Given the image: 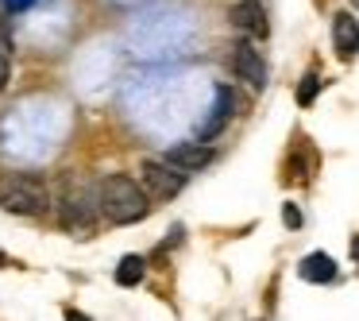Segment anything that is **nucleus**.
Listing matches in <instances>:
<instances>
[{
  "instance_id": "1",
  "label": "nucleus",
  "mask_w": 359,
  "mask_h": 321,
  "mask_svg": "<svg viewBox=\"0 0 359 321\" xmlns=\"http://www.w3.org/2000/svg\"><path fill=\"white\" fill-rule=\"evenodd\" d=\"M97 194H101V213L112 225H135V221L147 217V194L135 178L128 174H109V178L97 182Z\"/></svg>"
},
{
  "instance_id": "2",
  "label": "nucleus",
  "mask_w": 359,
  "mask_h": 321,
  "mask_svg": "<svg viewBox=\"0 0 359 321\" xmlns=\"http://www.w3.org/2000/svg\"><path fill=\"white\" fill-rule=\"evenodd\" d=\"M101 217V194L93 182L86 178H66L62 194H58V221L74 232H89L93 221Z\"/></svg>"
},
{
  "instance_id": "3",
  "label": "nucleus",
  "mask_w": 359,
  "mask_h": 321,
  "mask_svg": "<svg viewBox=\"0 0 359 321\" xmlns=\"http://www.w3.org/2000/svg\"><path fill=\"white\" fill-rule=\"evenodd\" d=\"M0 209L16 217H39L50 209V190L32 174H4L0 178Z\"/></svg>"
},
{
  "instance_id": "4",
  "label": "nucleus",
  "mask_w": 359,
  "mask_h": 321,
  "mask_svg": "<svg viewBox=\"0 0 359 321\" xmlns=\"http://www.w3.org/2000/svg\"><path fill=\"white\" fill-rule=\"evenodd\" d=\"M140 182H143V194L158 197V202H170V197H178L186 190V174L174 171L166 159H143Z\"/></svg>"
},
{
  "instance_id": "5",
  "label": "nucleus",
  "mask_w": 359,
  "mask_h": 321,
  "mask_svg": "<svg viewBox=\"0 0 359 321\" xmlns=\"http://www.w3.org/2000/svg\"><path fill=\"white\" fill-rule=\"evenodd\" d=\"M228 24L243 35V43H255L271 35V20H266V8L259 0H236L228 8Z\"/></svg>"
},
{
  "instance_id": "6",
  "label": "nucleus",
  "mask_w": 359,
  "mask_h": 321,
  "mask_svg": "<svg viewBox=\"0 0 359 321\" xmlns=\"http://www.w3.org/2000/svg\"><path fill=\"white\" fill-rule=\"evenodd\" d=\"M228 70L240 81H248L251 89H266V58L259 55L251 43H236V47L228 51Z\"/></svg>"
},
{
  "instance_id": "7",
  "label": "nucleus",
  "mask_w": 359,
  "mask_h": 321,
  "mask_svg": "<svg viewBox=\"0 0 359 321\" xmlns=\"http://www.w3.org/2000/svg\"><path fill=\"white\" fill-rule=\"evenodd\" d=\"M166 163H170L174 171H182V174L205 171V166L212 163V148H205V143H178V148L166 151Z\"/></svg>"
},
{
  "instance_id": "8",
  "label": "nucleus",
  "mask_w": 359,
  "mask_h": 321,
  "mask_svg": "<svg viewBox=\"0 0 359 321\" xmlns=\"http://www.w3.org/2000/svg\"><path fill=\"white\" fill-rule=\"evenodd\" d=\"M332 43H336V55L340 58H355L359 55V20L351 12H340L332 20Z\"/></svg>"
},
{
  "instance_id": "9",
  "label": "nucleus",
  "mask_w": 359,
  "mask_h": 321,
  "mask_svg": "<svg viewBox=\"0 0 359 321\" xmlns=\"http://www.w3.org/2000/svg\"><path fill=\"white\" fill-rule=\"evenodd\" d=\"M232 117H236V93H232V86H220L217 89V105H212V117H209V124L201 128V143L212 140Z\"/></svg>"
},
{
  "instance_id": "10",
  "label": "nucleus",
  "mask_w": 359,
  "mask_h": 321,
  "mask_svg": "<svg viewBox=\"0 0 359 321\" xmlns=\"http://www.w3.org/2000/svg\"><path fill=\"white\" fill-rule=\"evenodd\" d=\"M297 275L305 282H332L336 279V259L328 251H309V256L297 263Z\"/></svg>"
},
{
  "instance_id": "11",
  "label": "nucleus",
  "mask_w": 359,
  "mask_h": 321,
  "mask_svg": "<svg viewBox=\"0 0 359 321\" xmlns=\"http://www.w3.org/2000/svg\"><path fill=\"white\" fill-rule=\"evenodd\" d=\"M143 271H147V259L143 256H124L116 267V282L120 287H135V282H143Z\"/></svg>"
},
{
  "instance_id": "12",
  "label": "nucleus",
  "mask_w": 359,
  "mask_h": 321,
  "mask_svg": "<svg viewBox=\"0 0 359 321\" xmlns=\"http://www.w3.org/2000/svg\"><path fill=\"white\" fill-rule=\"evenodd\" d=\"M317 89H320V78H317V74H305L302 89H297V101H302V105H313V97H317Z\"/></svg>"
},
{
  "instance_id": "13",
  "label": "nucleus",
  "mask_w": 359,
  "mask_h": 321,
  "mask_svg": "<svg viewBox=\"0 0 359 321\" xmlns=\"http://www.w3.org/2000/svg\"><path fill=\"white\" fill-rule=\"evenodd\" d=\"M282 225H286V228H302V209H297L294 202L282 205Z\"/></svg>"
},
{
  "instance_id": "14",
  "label": "nucleus",
  "mask_w": 359,
  "mask_h": 321,
  "mask_svg": "<svg viewBox=\"0 0 359 321\" xmlns=\"http://www.w3.org/2000/svg\"><path fill=\"white\" fill-rule=\"evenodd\" d=\"M8 74H12V58H8V47L0 43V89L8 86Z\"/></svg>"
},
{
  "instance_id": "15",
  "label": "nucleus",
  "mask_w": 359,
  "mask_h": 321,
  "mask_svg": "<svg viewBox=\"0 0 359 321\" xmlns=\"http://www.w3.org/2000/svg\"><path fill=\"white\" fill-rule=\"evenodd\" d=\"M35 0H4V8L8 12H24V8H32Z\"/></svg>"
},
{
  "instance_id": "16",
  "label": "nucleus",
  "mask_w": 359,
  "mask_h": 321,
  "mask_svg": "<svg viewBox=\"0 0 359 321\" xmlns=\"http://www.w3.org/2000/svg\"><path fill=\"white\" fill-rule=\"evenodd\" d=\"M66 321H89V317L81 310H66Z\"/></svg>"
},
{
  "instance_id": "17",
  "label": "nucleus",
  "mask_w": 359,
  "mask_h": 321,
  "mask_svg": "<svg viewBox=\"0 0 359 321\" xmlns=\"http://www.w3.org/2000/svg\"><path fill=\"white\" fill-rule=\"evenodd\" d=\"M351 259H355V263H359V236H355V240H351Z\"/></svg>"
}]
</instances>
